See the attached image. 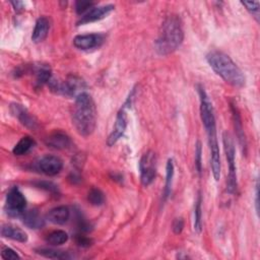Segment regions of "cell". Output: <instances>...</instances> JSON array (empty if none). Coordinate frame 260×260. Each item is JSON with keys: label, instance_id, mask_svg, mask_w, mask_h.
Returning <instances> with one entry per match:
<instances>
[{"label": "cell", "instance_id": "cell-1", "mask_svg": "<svg viewBox=\"0 0 260 260\" xmlns=\"http://www.w3.org/2000/svg\"><path fill=\"white\" fill-rule=\"evenodd\" d=\"M197 91L200 100V117L202 124L205 128L208 145L210 150V166L212 170V175L215 181H218L220 178V155H219V147L217 142L216 135V122L214 116V110L212 104L203 88V86L198 85Z\"/></svg>", "mask_w": 260, "mask_h": 260}, {"label": "cell", "instance_id": "cell-2", "mask_svg": "<svg viewBox=\"0 0 260 260\" xmlns=\"http://www.w3.org/2000/svg\"><path fill=\"white\" fill-rule=\"evenodd\" d=\"M71 116L72 124L79 135L88 137L93 133L96 126V109L89 93L83 91L75 98Z\"/></svg>", "mask_w": 260, "mask_h": 260}, {"label": "cell", "instance_id": "cell-3", "mask_svg": "<svg viewBox=\"0 0 260 260\" xmlns=\"http://www.w3.org/2000/svg\"><path fill=\"white\" fill-rule=\"evenodd\" d=\"M184 31L181 20L177 15L168 16L161 23L158 37L154 43L155 51L160 56L175 52L182 45Z\"/></svg>", "mask_w": 260, "mask_h": 260}, {"label": "cell", "instance_id": "cell-4", "mask_svg": "<svg viewBox=\"0 0 260 260\" xmlns=\"http://www.w3.org/2000/svg\"><path fill=\"white\" fill-rule=\"evenodd\" d=\"M206 60L212 70L226 83L235 87L245 85L246 77L243 71L225 53L216 50L211 51L206 55Z\"/></svg>", "mask_w": 260, "mask_h": 260}, {"label": "cell", "instance_id": "cell-5", "mask_svg": "<svg viewBox=\"0 0 260 260\" xmlns=\"http://www.w3.org/2000/svg\"><path fill=\"white\" fill-rule=\"evenodd\" d=\"M223 148L225 152V157L229 165V175L226 181V191L230 194H235L238 189L237 182V171H236V159H235V146L231 135L228 132L222 134Z\"/></svg>", "mask_w": 260, "mask_h": 260}, {"label": "cell", "instance_id": "cell-6", "mask_svg": "<svg viewBox=\"0 0 260 260\" xmlns=\"http://www.w3.org/2000/svg\"><path fill=\"white\" fill-rule=\"evenodd\" d=\"M48 84L52 91L66 96H77L79 93L83 92L82 89L85 87L84 81L75 75H69L64 81L51 79Z\"/></svg>", "mask_w": 260, "mask_h": 260}, {"label": "cell", "instance_id": "cell-7", "mask_svg": "<svg viewBox=\"0 0 260 260\" xmlns=\"http://www.w3.org/2000/svg\"><path fill=\"white\" fill-rule=\"evenodd\" d=\"M26 199L17 187H12L6 196L5 211L10 217H19L25 211Z\"/></svg>", "mask_w": 260, "mask_h": 260}, {"label": "cell", "instance_id": "cell-8", "mask_svg": "<svg viewBox=\"0 0 260 260\" xmlns=\"http://www.w3.org/2000/svg\"><path fill=\"white\" fill-rule=\"evenodd\" d=\"M140 181L145 187L150 185L156 175V155L152 150H148L140 158L139 161Z\"/></svg>", "mask_w": 260, "mask_h": 260}, {"label": "cell", "instance_id": "cell-9", "mask_svg": "<svg viewBox=\"0 0 260 260\" xmlns=\"http://www.w3.org/2000/svg\"><path fill=\"white\" fill-rule=\"evenodd\" d=\"M104 42H105V35L103 34L78 35L73 39L74 47L82 51L100 48L104 44Z\"/></svg>", "mask_w": 260, "mask_h": 260}, {"label": "cell", "instance_id": "cell-10", "mask_svg": "<svg viewBox=\"0 0 260 260\" xmlns=\"http://www.w3.org/2000/svg\"><path fill=\"white\" fill-rule=\"evenodd\" d=\"M126 127H127V114H126V107L123 106L117 114L114 128L107 139L108 146H113L114 144L117 143V141L123 136L126 130Z\"/></svg>", "mask_w": 260, "mask_h": 260}, {"label": "cell", "instance_id": "cell-11", "mask_svg": "<svg viewBox=\"0 0 260 260\" xmlns=\"http://www.w3.org/2000/svg\"><path fill=\"white\" fill-rule=\"evenodd\" d=\"M114 8L115 6L113 4H106V5L91 7L86 13L81 15V17L77 21V25H83L89 22L101 20L105 18L107 15H109L114 10Z\"/></svg>", "mask_w": 260, "mask_h": 260}, {"label": "cell", "instance_id": "cell-12", "mask_svg": "<svg viewBox=\"0 0 260 260\" xmlns=\"http://www.w3.org/2000/svg\"><path fill=\"white\" fill-rule=\"evenodd\" d=\"M63 161L56 155H44L38 161V169L47 176H55L61 172Z\"/></svg>", "mask_w": 260, "mask_h": 260}, {"label": "cell", "instance_id": "cell-13", "mask_svg": "<svg viewBox=\"0 0 260 260\" xmlns=\"http://www.w3.org/2000/svg\"><path fill=\"white\" fill-rule=\"evenodd\" d=\"M10 112L26 128L31 129V130H36L38 128V126H39L38 120L22 105H20V104H11L10 105Z\"/></svg>", "mask_w": 260, "mask_h": 260}, {"label": "cell", "instance_id": "cell-14", "mask_svg": "<svg viewBox=\"0 0 260 260\" xmlns=\"http://www.w3.org/2000/svg\"><path fill=\"white\" fill-rule=\"evenodd\" d=\"M45 143L50 148L56 150H64L71 147L72 141L66 133L62 131H55L46 138Z\"/></svg>", "mask_w": 260, "mask_h": 260}, {"label": "cell", "instance_id": "cell-15", "mask_svg": "<svg viewBox=\"0 0 260 260\" xmlns=\"http://www.w3.org/2000/svg\"><path fill=\"white\" fill-rule=\"evenodd\" d=\"M231 110H232V116H233V121H234V127H235V131H236V135H237L240 147L242 148V151L246 154L247 140H246V136H245V133L243 130V123H242V119L240 116V112L235 103L231 104Z\"/></svg>", "mask_w": 260, "mask_h": 260}, {"label": "cell", "instance_id": "cell-16", "mask_svg": "<svg viewBox=\"0 0 260 260\" xmlns=\"http://www.w3.org/2000/svg\"><path fill=\"white\" fill-rule=\"evenodd\" d=\"M50 20L46 16H41L37 19L32 35H31V40L34 43L39 44L42 43L48 36L49 30H50Z\"/></svg>", "mask_w": 260, "mask_h": 260}, {"label": "cell", "instance_id": "cell-17", "mask_svg": "<svg viewBox=\"0 0 260 260\" xmlns=\"http://www.w3.org/2000/svg\"><path fill=\"white\" fill-rule=\"evenodd\" d=\"M70 217V210L67 206L61 205L52 208L47 213V219L54 224H64Z\"/></svg>", "mask_w": 260, "mask_h": 260}, {"label": "cell", "instance_id": "cell-18", "mask_svg": "<svg viewBox=\"0 0 260 260\" xmlns=\"http://www.w3.org/2000/svg\"><path fill=\"white\" fill-rule=\"evenodd\" d=\"M1 236L20 243H25L28 239L27 234L24 231L12 224H3L1 226Z\"/></svg>", "mask_w": 260, "mask_h": 260}, {"label": "cell", "instance_id": "cell-19", "mask_svg": "<svg viewBox=\"0 0 260 260\" xmlns=\"http://www.w3.org/2000/svg\"><path fill=\"white\" fill-rule=\"evenodd\" d=\"M22 222L29 229L38 230L42 229L45 225V219L40 215L37 209H29L23 212L21 215Z\"/></svg>", "mask_w": 260, "mask_h": 260}, {"label": "cell", "instance_id": "cell-20", "mask_svg": "<svg viewBox=\"0 0 260 260\" xmlns=\"http://www.w3.org/2000/svg\"><path fill=\"white\" fill-rule=\"evenodd\" d=\"M35 144L36 142L30 136H24L14 145L12 152L15 155L26 154L35 146Z\"/></svg>", "mask_w": 260, "mask_h": 260}, {"label": "cell", "instance_id": "cell-21", "mask_svg": "<svg viewBox=\"0 0 260 260\" xmlns=\"http://www.w3.org/2000/svg\"><path fill=\"white\" fill-rule=\"evenodd\" d=\"M36 252L41 256L49 259H71L72 258V256L66 251L52 249V248H40V249H37Z\"/></svg>", "mask_w": 260, "mask_h": 260}, {"label": "cell", "instance_id": "cell-22", "mask_svg": "<svg viewBox=\"0 0 260 260\" xmlns=\"http://www.w3.org/2000/svg\"><path fill=\"white\" fill-rule=\"evenodd\" d=\"M201 204H202V196L201 193L198 192L197 194V198L195 200V205H194V231L197 234H200L202 231V208H201Z\"/></svg>", "mask_w": 260, "mask_h": 260}, {"label": "cell", "instance_id": "cell-23", "mask_svg": "<svg viewBox=\"0 0 260 260\" xmlns=\"http://www.w3.org/2000/svg\"><path fill=\"white\" fill-rule=\"evenodd\" d=\"M173 178H174V161L172 158H169L166 167V184L164 189V201H166L171 194Z\"/></svg>", "mask_w": 260, "mask_h": 260}, {"label": "cell", "instance_id": "cell-24", "mask_svg": "<svg viewBox=\"0 0 260 260\" xmlns=\"http://www.w3.org/2000/svg\"><path fill=\"white\" fill-rule=\"evenodd\" d=\"M67 241H68V234L62 230L53 231L46 238V242L52 246H59V245L65 244Z\"/></svg>", "mask_w": 260, "mask_h": 260}, {"label": "cell", "instance_id": "cell-25", "mask_svg": "<svg viewBox=\"0 0 260 260\" xmlns=\"http://www.w3.org/2000/svg\"><path fill=\"white\" fill-rule=\"evenodd\" d=\"M88 202L93 206H100L105 202V194L98 188H92L87 194Z\"/></svg>", "mask_w": 260, "mask_h": 260}, {"label": "cell", "instance_id": "cell-26", "mask_svg": "<svg viewBox=\"0 0 260 260\" xmlns=\"http://www.w3.org/2000/svg\"><path fill=\"white\" fill-rule=\"evenodd\" d=\"M241 3H242L243 6L246 7V9L258 21V19H259V6H260V2L259 1H242Z\"/></svg>", "mask_w": 260, "mask_h": 260}, {"label": "cell", "instance_id": "cell-27", "mask_svg": "<svg viewBox=\"0 0 260 260\" xmlns=\"http://www.w3.org/2000/svg\"><path fill=\"white\" fill-rule=\"evenodd\" d=\"M202 147H201V142L197 141L195 145V168L198 173V175H201L202 172Z\"/></svg>", "mask_w": 260, "mask_h": 260}, {"label": "cell", "instance_id": "cell-28", "mask_svg": "<svg viewBox=\"0 0 260 260\" xmlns=\"http://www.w3.org/2000/svg\"><path fill=\"white\" fill-rule=\"evenodd\" d=\"M93 5H94V2H91V1H82V0L76 1L75 2L76 13L77 14H83L84 12L86 13L91 7H93Z\"/></svg>", "mask_w": 260, "mask_h": 260}, {"label": "cell", "instance_id": "cell-29", "mask_svg": "<svg viewBox=\"0 0 260 260\" xmlns=\"http://www.w3.org/2000/svg\"><path fill=\"white\" fill-rule=\"evenodd\" d=\"M1 258L4 260H16V259H20V256L11 248H4L1 251Z\"/></svg>", "mask_w": 260, "mask_h": 260}, {"label": "cell", "instance_id": "cell-30", "mask_svg": "<svg viewBox=\"0 0 260 260\" xmlns=\"http://www.w3.org/2000/svg\"><path fill=\"white\" fill-rule=\"evenodd\" d=\"M184 229V220L182 217H177L174 219L173 223H172V230L176 235H179L182 233Z\"/></svg>", "mask_w": 260, "mask_h": 260}, {"label": "cell", "instance_id": "cell-31", "mask_svg": "<svg viewBox=\"0 0 260 260\" xmlns=\"http://www.w3.org/2000/svg\"><path fill=\"white\" fill-rule=\"evenodd\" d=\"M37 186L42 189H46L47 191H50V192L57 191V186H55L54 184H52L50 182H39V183H37Z\"/></svg>", "mask_w": 260, "mask_h": 260}, {"label": "cell", "instance_id": "cell-32", "mask_svg": "<svg viewBox=\"0 0 260 260\" xmlns=\"http://www.w3.org/2000/svg\"><path fill=\"white\" fill-rule=\"evenodd\" d=\"M76 242H77V244L79 246H82V247H88L90 245V243H91V241L89 239H87V238H85L83 236H77Z\"/></svg>", "mask_w": 260, "mask_h": 260}, {"label": "cell", "instance_id": "cell-33", "mask_svg": "<svg viewBox=\"0 0 260 260\" xmlns=\"http://www.w3.org/2000/svg\"><path fill=\"white\" fill-rule=\"evenodd\" d=\"M10 3H11V5L13 6L14 10L17 11V12L23 9V3H22L21 1H11Z\"/></svg>", "mask_w": 260, "mask_h": 260}, {"label": "cell", "instance_id": "cell-34", "mask_svg": "<svg viewBox=\"0 0 260 260\" xmlns=\"http://www.w3.org/2000/svg\"><path fill=\"white\" fill-rule=\"evenodd\" d=\"M256 188H255V198H256V200H255V205H256V212L258 213V210H259V208H258V205H259V201H258V187H259V185H258V181L256 182V186H255Z\"/></svg>", "mask_w": 260, "mask_h": 260}]
</instances>
